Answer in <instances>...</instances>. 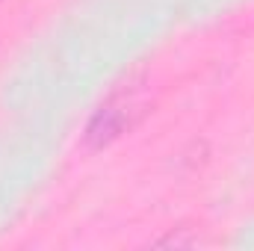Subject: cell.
<instances>
[{
	"instance_id": "cell-1",
	"label": "cell",
	"mask_w": 254,
	"mask_h": 251,
	"mask_svg": "<svg viewBox=\"0 0 254 251\" xmlns=\"http://www.w3.org/2000/svg\"><path fill=\"white\" fill-rule=\"evenodd\" d=\"M127 125V113L125 107H119V104H104L95 116H92V122L86 127V139L92 142V145H107L110 139H116Z\"/></svg>"
}]
</instances>
